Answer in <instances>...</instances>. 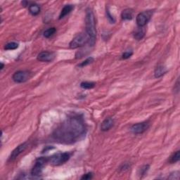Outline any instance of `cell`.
Returning a JSON list of instances; mask_svg holds the SVG:
<instances>
[{
    "label": "cell",
    "mask_w": 180,
    "mask_h": 180,
    "mask_svg": "<svg viewBox=\"0 0 180 180\" xmlns=\"http://www.w3.org/2000/svg\"><path fill=\"white\" fill-rule=\"evenodd\" d=\"M86 133V127L82 118L73 116L68 118L55 129L54 138L63 143H72L81 139Z\"/></svg>",
    "instance_id": "1"
},
{
    "label": "cell",
    "mask_w": 180,
    "mask_h": 180,
    "mask_svg": "<svg viewBox=\"0 0 180 180\" xmlns=\"http://www.w3.org/2000/svg\"><path fill=\"white\" fill-rule=\"evenodd\" d=\"M85 25L86 35L89 39V44L90 46L93 47L97 40V29H96L94 13L90 8H88L86 11Z\"/></svg>",
    "instance_id": "2"
},
{
    "label": "cell",
    "mask_w": 180,
    "mask_h": 180,
    "mask_svg": "<svg viewBox=\"0 0 180 180\" xmlns=\"http://www.w3.org/2000/svg\"><path fill=\"white\" fill-rule=\"evenodd\" d=\"M70 155L68 153H60L49 158V163L53 165H61L69 160Z\"/></svg>",
    "instance_id": "3"
},
{
    "label": "cell",
    "mask_w": 180,
    "mask_h": 180,
    "mask_svg": "<svg viewBox=\"0 0 180 180\" xmlns=\"http://www.w3.org/2000/svg\"><path fill=\"white\" fill-rule=\"evenodd\" d=\"M49 161V158L47 157H41V158H37L35 161V165L33 166V169L31 171V175L35 177H39L41 175L43 170V168L47 162Z\"/></svg>",
    "instance_id": "4"
},
{
    "label": "cell",
    "mask_w": 180,
    "mask_h": 180,
    "mask_svg": "<svg viewBox=\"0 0 180 180\" xmlns=\"http://www.w3.org/2000/svg\"><path fill=\"white\" fill-rule=\"evenodd\" d=\"M86 42H89L87 35H86V34L81 33L72 39L69 45L71 49H76V48L84 46Z\"/></svg>",
    "instance_id": "5"
},
{
    "label": "cell",
    "mask_w": 180,
    "mask_h": 180,
    "mask_svg": "<svg viewBox=\"0 0 180 180\" xmlns=\"http://www.w3.org/2000/svg\"><path fill=\"white\" fill-rule=\"evenodd\" d=\"M152 16L151 11H145L141 12L136 16V24L139 28L145 26L151 19Z\"/></svg>",
    "instance_id": "6"
},
{
    "label": "cell",
    "mask_w": 180,
    "mask_h": 180,
    "mask_svg": "<svg viewBox=\"0 0 180 180\" xmlns=\"http://www.w3.org/2000/svg\"><path fill=\"white\" fill-rule=\"evenodd\" d=\"M30 77V72L26 70H19L13 75V80L16 83H23L28 81Z\"/></svg>",
    "instance_id": "7"
},
{
    "label": "cell",
    "mask_w": 180,
    "mask_h": 180,
    "mask_svg": "<svg viewBox=\"0 0 180 180\" xmlns=\"http://www.w3.org/2000/svg\"><path fill=\"white\" fill-rule=\"evenodd\" d=\"M56 57L55 53L52 51H42L37 55V60L42 62H51Z\"/></svg>",
    "instance_id": "8"
},
{
    "label": "cell",
    "mask_w": 180,
    "mask_h": 180,
    "mask_svg": "<svg viewBox=\"0 0 180 180\" xmlns=\"http://www.w3.org/2000/svg\"><path fill=\"white\" fill-rule=\"evenodd\" d=\"M28 146V143L27 142L23 143H21V144H20L19 146H18L16 148V149L13 150L12 152H11L9 161H14L15 159H16L19 156V155L21 154L22 153L27 149Z\"/></svg>",
    "instance_id": "9"
},
{
    "label": "cell",
    "mask_w": 180,
    "mask_h": 180,
    "mask_svg": "<svg viewBox=\"0 0 180 180\" xmlns=\"http://www.w3.org/2000/svg\"><path fill=\"white\" fill-rule=\"evenodd\" d=\"M149 127V123L146 122H140V123H136L133 125L131 127V131L134 134H142L146 131Z\"/></svg>",
    "instance_id": "10"
},
{
    "label": "cell",
    "mask_w": 180,
    "mask_h": 180,
    "mask_svg": "<svg viewBox=\"0 0 180 180\" xmlns=\"http://www.w3.org/2000/svg\"><path fill=\"white\" fill-rule=\"evenodd\" d=\"M114 121L112 118H108L105 119L101 125V129L104 132L108 131L109 129H111V127L113 126Z\"/></svg>",
    "instance_id": "11"
},
{
    "label": "cell",
    "mask_w": 180,
    "mask_h": 180,
    "mask_svg": "<svg viewBox=\"0 0 180 180\" xmlns=\"http://www.w3.org/2000/svg\"><path fill=\"white\" fill-rule=\"evenodd\" d=\"M73 6L70 5V4L65 5L61 11L60 15H59V19H62L65 16H66L67 15L69 14V13L72 11V9H73Z\"/></svg>",
    "instance_id": "12"
},
{
    "label": "cell",
    "mask_w": 180,
    "mask_h": 180,
    "mask_svg": "<svg viewBox=\"0 0 180 180\" xmlns=\"http://www.w3.org/2000/svg\"><path fill=\"white\" fill-rule=\"evenodd\" d=\"M167 71L168 70L165 66L160 65H158V66H157L156 69H155L154 76L156 78H158V77H161L163 76H164V75L167 72Z\"/></svg>",
    "instance_id": "13"
},
{
    "label": "cell",
    "mask_w": 180,
    "mask_h": 180,
    "mask_svg": "<svg viewBox=\"0 0 180 180\" xmlns=\"http://www.w3.org/2000/svg\"><path fill=\"white\" fill-rule=\"evenodd\" d=\"M121 17L123 20H132L133 18V10L131 9H126L122 11Z\"/></svg>",
    "instance_id": "14"
},
{
    "label": "cell",
    "mask_w": 180,
    "mask_h": 180,
    "mask_svg": "<svg viewBox=\"0 0 180 180\" xmlns=\"http://www.w3.org/2000/svg\"><path fill=\"white\" fill-rule=\"evenodd\" d=\"M29 12L33 16H37L40 13V7L37 4H31L28 7Z\"/></svg>",
    "instance_id": "15"
},
{
    "label": "cell",
    "mask_w": 180,
    "mask_h": 180,
    "mask_svg": "<svg viewBox=\"0 0 180 180\" xmlns=\"http://www.w3.org/2000/svg\"><path fill=\"white\" fill-rule=\"evenodd\" d=\"M144 35H145L144 30L143 29V28H139H139L137 30H136L134 33V37L136 40H142L143 37H144Z\"/></svg>",
    "instance_id": "16"
},
{
    "label": "cell",
    "mask_w": 180,
    "mask_h": 180,
    "mask_svg": "<svg viewBox=\"0 0 180 180\" xmlns=\"http://www.w3.org/2000/svg\"><path fill=\"white\" fill-rule=\"evenodd\" d=\"M56 32V29L55 28H48L44 32L43 35H44V37L49 38L50 37H51L52 35H54Z\"/></svg>",
    "instance_id": "17"
},
{
    "label": "cell",
    "mask_w": 180,
    "mask_h": 180,
    "mask_svg": "<svg viewBox=\"0 0 180 180\" xmlns=\"http://www.w3.org/2000/svg\"><path fill=\"white\" fill-rule=\"evenodd\" d=\"M94 86L95 83H92V82H83L80 84L81 87L85 89V90H90V89L94 88Z\"/></svg>",
    "instance_id": "18"
},
{
    "label": "cell",
    "mask_w": 180,
    "mask_h": 180,
    "mask_svg": "<svg viewBox=\"0 0 180 180\" xmlns=\"http://www.w3.org/2000/svg\"><path fill=\"white\" fill-rule=\"evenodd\" d=\"M179 158H180V152L179 151H177L170 157L169 161L171 163H175L179 161Z\"/></svg>",
    "instance_id": "19"
},
{
    "label": "cell",
    "mask_w": 180,
    "mask_h": 180,
    "mask_svg": "<svg viewBox=\"0 0 180 180\" xmlns=\"http://www.w3.org/2000/svg\"><path fill=\"white\" fill-rule=\"evenodd\" d=\"M19 47V44L16 42H9L8 44H6L4 47V49L6 50H14L16 49L17 48Z\"/></svg>",
    "instance_id": "20"
},
{
    "label": "cell",
    "mask_w": 180,
    "mask_h": 180,
    "mask_svg": "<svg viewBox=\"0 0 180 180\" xmlns=\"http://www.w3.org/2000/svg\"><path fill=\"white\" fill-rule=\"evenodd\" d=\"M93 61H94V58H92V57H89L88 58H86V60H85L83 61V62H82L80 64H79L78 66L79 67H81V68H83L85 66H86V65H90V63H92Z\"/></svg>",
    "instance_id": "21"
},
{
    "label": "cell",
    "mask_w": 180,
    "mask_h": 180,
    "mask_svg": "<svg viewBox=\"0 0 180 180\" xmlns=\"http://www.w3.org/2000/svg\"><path fill=\"white\" fill-rule=\"evenodd\" d=\"M168 179H179V171H175V172H172V174L170 175V177H168Z\"/></svg>",
    "instance_id": "22"
},
{
    "label": "cell",
    "mask_w": 180,
    "mask_h": 180,
    "mask_svg": "<svg viewBox=\"0 0 180 180\" xmlns=\"http://www.w3.org/2000/svg\"><path fill=\"white\" fill-rule=\"evenodd\" d=\"M106 15H107V17H108V20H109V21L111 22V23H115V19H114V17L111 14L110 11H109L108 9L106 10Z\"/></svg>",
    "instance_id": "23"
},
{
    "label": "cell",
    "mask_w": 180,
    "mask_h": 180,
    "mask_svg": "<svg viewBox=\"0 0 180 180\" xmlns=\"http://www.w3.org/2000/svg\"><path fill=\"white\" fill-rule=\"evenodd\" d=\"M132 51H126L125 53L122 54V58L123 59H127L129 58V57H131L132 55Z\"/></svg>",
    "instance_id": "24"
},
{
    "label": "cell",
    "mask_w": 180,
    "mask_h": 180,
    "mask_svg": "<svg viewBox=\"0 0 180 180\" xmlns=\"http://www.w3.org/2000/svg\"><path fill=\"white\" fill-rule=\"evenodd\" d=\"M93 177V175L92 172H89V173H86V174L84 175L83 177H81V179H92Z\"/></svg>",
    "instance_id": "25"
},
{
    "label": "cell",
    "mask_w": 180,
    "mask_h": 180,
    "mask_svg": "<svg viewBox=\"0 0 180 180\" xmlns=\"http://www.w3.org/2000/svg\"><path fill=\"white\" fill-rule=\"evenodd\" d=\"M149 165L143 166V167L142 168V169H141L140 175H145V174H146V172L147 171L149 170Z\"/></svg>",
    "instance_id": "26"
},
{
    "label": "cell",
    "mask_w": 180,
    "mask_h": 180,
    "mask_svg": "<svg viewBox=\"0 0 180 180\" xmlns=\"http://www.w3.org/2000/svg\"><path fill=\"white\" fill-rule=\"evenodd\" d=\"M1 65H1V70H2V69H3V68H4V64L2 63H1Z\"/></svg>",
    "instance_id": "27"
}]
</instances>
